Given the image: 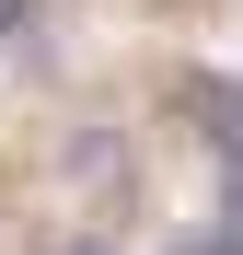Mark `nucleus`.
I'll return each instance as SVG.
<instances>
[{
	"label": "nucleus",
	"instance_id": "f257e3e1",
	"mask_svg": "<svg viewBox=\"0 0 243 255\" xmlns=\"http://www.w3.org/2000/svg\"><path fill=\"white\" fill-rule=\"evenodd\" d=\"M185 128H197V139H209V162H232L243 151V70H185Z\"/></svg>",
	"mask_w": 243,
	"mask_h": 255
},
{
	"label": "nucleus",
	"instance_id": "f03ea898",
	"mask_svg": "<svg viewBox=\"0 0 243 255\" xmlns=\"http://www.w3.org/2000/svg\"><path fill=\"white\" fill-rule=\"evenodd\" d=\"M220 232H243V151L220 162Z\"/></svg>",
	"mask_w": 243,
	"mask_h": 255
},
{
	"label": "nucleus",
	"instance_id": "7ed1b4c3",
	"mask_svg": "<svg viewBox=\"0 0 243 255\" xmlns=\"http://www.w3.org/2000/svg\"><path fill=\"white\" fill-rule=\"evenodd\" d=\"M174 255H243V232H185Z\"/></svg>",
	"mask_w": 243,
	"mask_h": 255
},
{
	"label": "nucleus",
	"instance_id": "20e7f679",
	"mask_svg": "<svg viewBox=\"0 0 243 255\" xmlns=\"http://www.w3.org/2000/svg\"><path fill=\"white\" fill-rule=\"evenodd\" d=\"M58 255H128V244H104V232H70V244H58Z\"/></svg>",
	"mask_w": 243,
	"mask_h": 255
},
{
	"label": "nucleus",
	"instance_id": "39448f33",
	"mask_svg": "<svg viewBox=\"0 0 243 255\" xmlns=\"http://www.w3.org/2000/svg\"><path fill=\"white\" fill-rule=\"evenodd\" d=\"M12 23H23V0H0V35H12Z\"/></svg>",
	"mask_w": 243,
	"mask_h": 255
}]
</instances>
